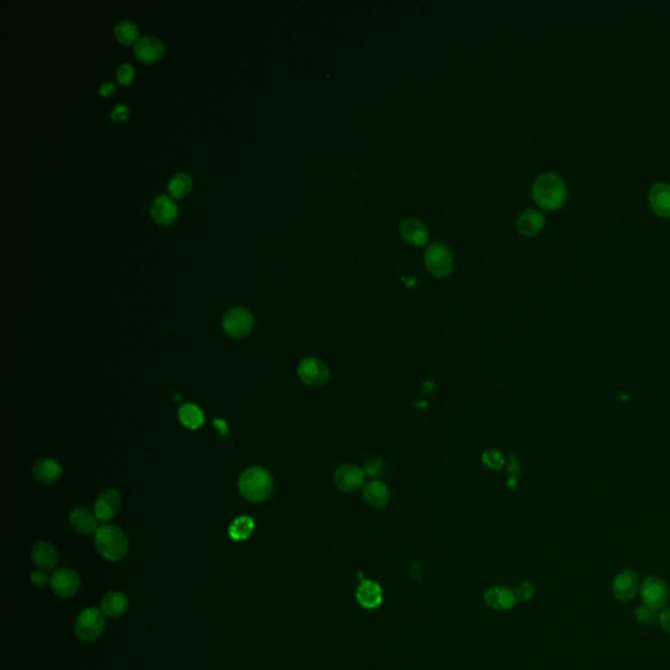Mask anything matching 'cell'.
I'll list each match as a JSON object with an SVG mask.
<instances>
[{
	"mask_svg": "<svg viewBox=\"0 0 670 670\" xmlns=\"http://www.w3.org/2000/svg\"><path fill=\"white\" fill-rule=\"evenodd\" d=\"M640 597L644 606L651 610H662L669 603L670 590L667 583L657 576H647L640 587Z\"/></svg>",
	"mask_w": 670,
	"mask_h": 670,
	"instance_id": "5",
	"label": "cell"
},
{
	"mask_svg": "<svg viewBox=\"0 0 670 670\" xmlns=\"http://www.w3.org/2000/svg\"><path fill=\"white\" fill-rule=\"evenodd\" d=\"M424 266L432 277L448 278L455 268L451 249L442 242H432L424 253Z\"/></svg>",
	"mask_w": 670,
	"mask_h": 670,
	"instance_id": "4",
	"label": "cell"
},
{
	"mask_svg": "<svg viewBox=\"0 0 670 670\" xmlns=\"http://www.w3.org/2000/svg\"><path fill=\"white\" fill-rule=\"evenodd\" d=\"M139 34V29L130 20H121L114 27V37L123 45L133 43Z\"/></svg>",
	"mask_w": 670,
	"mask_h": 670,
	"instance_id": "28",
	"label": "cell"
},
{
	"mask_svg": "<svg viewBox=\"0 0 670 670\" xmlns=\"http://www.w3.org/2000/svg\"><path fill=\"white\" fill-rule=\"evenodd\" d=\"M105 629V618L102 610L89 607L83 610L75 622V632L83 642L97 640Z\"/></svg>",
	"mask_w": 670,
	"mask_h": 670,
	"instance_id": "6",
	"label": "cell"
},
{
	"mask_svg": "<svg viewBox=\"0 0 670 670\" xmlns=\"http://www.w3.org/2000/svg\"><path fill=\"white\" fill-rule=\"evenodd\" d=\"M32 561L42 570H53L58 562L56 550L49 542H37L32 549Z\"/></svg>",
	"mask_w": 670,
	"mask_h": 670,
	"instance_id": "22",
	"label": "cell"
},
{
	"mask_svg": "<svg viewBox=\"0 0 670 670\" xmlns=\"http://www.w3.org/2000/svg\"><path fill=\"white\" fill-rule=\"evenodd\" d=\"M97 552L109 562H118L129 551V539L117 525H104L94 533Z\"/></svg>",
	"mask_w": 670,
	"mask_h": 670,
	"instance_id": "3",
	"label": "cell"
},
{
	"mask_svg": "<svg viewBox=\"0 0 670 670\" xmlns=\"http://www.w3.org/2000/svg\"><path fill=\"white\" fill-rule=\"evenodd\" d=\"M255 532V521L249 516L237 517L232 525L229 526V537L233 541H245L253 534Z\"/></svg>",
	"mask_w": 670,
	"mask_h": 670,
	"instance_id": "26",
	"label": "cell"
},
{
	"mask_svg": "<svg viewBox=\"0 0 670 670\" xmlns=\"http://www.w3.org/2000/svg\"><path fill=\"white\" fill-rule=\"evenodd\" d=\"M515 592V596H516V600L520 601V603H528L530 601L534 594H536V587L532 584V583H521L516 587V590H513Z\"/></svg>",
	"mask_w": 670,
	"mask_h": 670,
	"instance_id": "29",
	"label": "cell"
},
{
	"mask_svg": "<svg viewBox=\"0 0 670 670\" xmlns=\"http://www.w3.org/2000/svg\"><path fill=\"white\" fill-rule=\"evenodd\" d=\"M113 91H114V84L111 81H104L100 85V94L102 96H109V94H113Z\"/></svg>",
	"mask_w": 670,
	"mask_h": 670,
	"instance_id": "36",
	"label": "cell"
},
{
	"mask_svg": "<svg viewBox=\"0 0 670 670\" xmlns=\"http://www.w3.org/2000/svg\"><path fill=\"white\" fill-rule=\"evenodd\" d=\"M365 479L364 470L355 465H342L334 473V483L343 493H356L362 490Z\"/></svg>",
	"mask_w": 670,
	"mask_h": 670,
	"instance_id": "11",
	"label": "cell"
},
{
	"mask_svg": "<svg viewBox=\"0 0 670 670\" xmlns=\"http://www.w3.org/2000/svg\"><path fill=\"white\" fill-rule=\"evenodd\" d=\"M355 596H356L358 603L367 610L377 609L384 601L382 588L377 581H374V580H363L360 581Z\"/></svg>",
	"mask_w": 670,
	"mask_h": 670,
	"instance_id": "14",
	"label": "cell"
},
{
	"mask_svg": "<svg viewBox=\"0 0 670 670\" xmlns=\"http://www.w3.org/2000/svg\"><path fill=\"white\" fill-rule=\"evenodd\" d=\"M658 623L670 635V607H665L658 613Z\"/></svg>",
	"mask_w": 670,
	"mask_h": 670,
	"instance_id": "35",
	"label": "cell"
},
{
	"mask_svg": "<svg viewBox=\"0 0 670 670\" xmlns=\"http://www.w3.org/2000/svg\"><path fill=\"white\" fill-rule=\"evenodd\" d=\"M640 580L634 570H623L613 583V594L620 603H630L640 593Z\"/></svg>",
	"mask_w": 670,
	"mask_h": 670,
	"instance_id": "9",
	"label": "cell"
},
{
	"mask_svg": "<svg viewBox=\"0 0 670 670\" xmlns=\"http://www.w3.org/2000/svg\"><path fill=\"white\" fill-rule=\"evenodd\" d=\"M151 215L158 223H160L162 226H168L177 217L178 207L171 195L161 194L152 202Z\"/></svg>",
	"mask_w": 670,
	"mask_h": 670,
	"instance_id": "16",
	"label": "cell"
},
{
	"mask_svg": "<svg viewBox=\"0 0 670 670\" xmlns=\"http://www.w3.org/2000/svg\"><path fill=\"white\" fill-rule=\"evenodd\" d=\"M483 600L490 609L497 612L510 610L515 606V603H517L515 592L508 590L504 585H494L488 588L484 592Z\"/></svg>",
	"mask_w": 670,
	"mask_h": 670,
	"instance_id": "13",
	"label": "cell"
},
{
	"mask_svg": "<svg viewBox=\"0 0 670 670\" xmlns=\"http://www.w3.org/2000/svg\"><path fill=\"white\" fill-rule=\"evenodd\" d=\"M134 78V67L130 63H122L117 69V79L121 84H129Z\"/></svg>",
	"mask_w": 670,
	"mask_h": 670,
	"instance_id": "31",
	"label": "cell"
},
{
	"mask_svg": "<svg viewBox=\"0 0 670 670\" xmlns=\"http://www.w3.org/2000/svg\"><path fill=\"white\" fill-rule=\"evenodd\" d=\"M63 473L59 462L52 458H43L33 466V477L36 481L45 484L56 482Z\"/></svg>",
	"mask_w": 670,
	"mask_h": 670,
	"instance_id": "21",
	"label": "cell"
},
{
	"mask_svg": "<svg viewBox=\"0 0 670 670\" xmlns=\"http://www.w3.org/2000/svg\"><path fill=\"white\" fill-rule=\"evenodd\" d=\"M193 182L190 175L185 173H177L173 175L168 184V191L172 198H181L185 197L188 191L191 190Z\"/></svg>",
	"mask_w": 670,
	"mask_h": 670,
	"instance_id": "27",
	"label": "cell"
},
{
	"mask_svg": "<svg viewBox=\"0 0 670 670\" xmlns=\"http://www.w3.org/2000/svg\"><path fill=\"white\" fill-rule=\"evenodd\" d=\"M384 471V464L378 460H371L367 465H365V470L364 473L369 477H377L380 475L381 473Z\"/></svg>",
	"mask_w": 670,
	"mask_h": 670,
	"instance_id": "32",
	"label": "cell"
},
{
	"mask_svg": "<svg viewBox=\"0 0 670 670\" xmlns=\"http://www.w3.org/2000/svg\"><path fill=\"white\" fill-rule=\"evenodd\" d=\"M648 201L655 214L662 217L670 216V185L665 182H657L649 188Z\"/></svg>",
	"mask_w": 670,
	"mask_h": 670,
	"instance_id": "17",
	"label": "cell"
},
{
	"mask_svg": "<svg viewBox=\"0 0 670 670\" xmlns=\"http://www.w3.org/2000/svg\"><path fill=\"white\" fill-rule=\"evenodd\" d=\"M517 230L525 237H534L545 227V216L537 210H525L517 217Z\"/></svg>",
	"mask_w": 670,
	"mask_h": 670,
	"instance_id": "18",
	"label": "cell"
},
{
	"mask_svg": "<svg viewBox=\"0 0 670 670\" xmlns=\"http://www.w3.org/2000/svg\"><path fill=\"white\" fill-rule=\"evenodd\" d=\"M178 418L181 423L190 429H201L204 423V415L201 409L193 403L182 404L178 410Z\"/></svg>",
	"mask_w": 670,
	"mask_h": 670,
	"instance_id": "25",
	"label": "cell"
},
{
	"mask_svg": "<svg viewBox=\"0 0 670 670\" xmlns=\"http://www.w3.org/2000/svg\"><path fill=\"white\" fill-rule=\"evenodd\" d=\"M255 317L248 309L236 307L226 312L223 317V329L230 338L240 339L252 333Z\"/></svg>",
	"mask_w": 670,
	"mask_h": 670,
	"instance_id": "7",
	"label": "cell"
},
{
	"mask_svg": "<svg viewBox=\"0 0 670 670\" xmlns=\"http://www.w3.org/2000/svg\"><path fill=\"white\" fill-rule=\"evenodd\" d=\"M30 580L37 587H45L47 583H50V577L45 572V570H36V571H33L30 574Z\"/></svg>",
	"mask_w": 670,
	"mask_h": 670,
	"instance_id": "33",
	"label": "cell"
},
{
	"mask_svg": "<svg viewBox=\"0 0 670 670\" xmlns=\"http://www.w3.org/2000/svg\"><path fill=\"white\" fill-rule=\"evenodd\" d=\"M635 618H636L638 622L644 623V625H655V623H658V614H657V612L648 609L644 605L639 606L635 610Z\"/></svg>",
	"mask_w": 670,
	"mask_h": 670,
	"instance_id": "30",
	"label": "cell"
},
{
	"mask_svg": "<svg viewBox=\"0 0 670 670\" xmlns=\"http://www.w3.org/2000/svg\"><path fill=\"white\" fill-rule=\"evenodd\" d=\"M127 607L129 600L121 592H110L101 601V610L107 617H121L127 612Z\"/></svg>",
	"mask_w": 670,
	"mask_h": 670,
	"instance_id": "23",
	"label": "cell"
},
{
	"mask_svg": "<svg viewBox=\"0 0 670 670\" xmlns=\"http://www.w3.org/2000/svg\"><path fill=\"white\" fill-rule=\"evenodd\" d=\"M135 55L147 63L158 61L164 53V45L159 39L153 36L142 37L135 42Z\"/></svg>",
	"mask_w": 670,
	"mask_h": 670,
	"instance_id": "19",
	"label": "cell"
},
{
	"mask_svg": "<svg viewBox=\"0 0 670 670\" xmlns=\"http://www.w3.org/2000/svg\"><path fill=\"white\" fill-rule=\"evenodd\" d=\"M69 521L71 525L83 534H92L97 532V517L92 512L76 508L72 510L69 515Z\"/></svg>",
	"mask_w": 670,
	"mask_h": 670,
	"instance_id": "24",
	"label": "cell"
},
{
	"mask_svg": "<svg viewBox=\"0 0 670 670\" xmlns=\"http://www.w3.org/2000/svg\"><path fill=\"white\" fill-rule=\"evenodd\" d=\"M297 375L305 385L317 388L325 385L329 381L330 369L320 359L307 358L300 363L297 368Z\"/></svg>",
	"mask_w": 670,
	"mask_h": 670,
	"instance_id": "8",
	"label": "cell"
},
{
	"mask_svg": "<svg viewBox=\"0 0 670 670\" xmlns=\"http://www.w3.org/2000/svg\"><path fill=\"white\" fill-rule=\"evenodd\" d=\"M50 587L58 597L71 598L79 590L80 579L69 568H59L50 576Z\"/></svg>",
	"mask_w": 670,
	"mask_h": 670,
	"instance_id": "10",
	"label": "cell"
},
{
	"mask_svg": "<svg viewBox=\"0 0 670 670\" xmlns=\"http://www.w3.org/2000/svg\"><path fill=\"white\" fill-rule=\"evenodd\" d=\"M239 490L248 501L262 503L271 495L274 479L268 470L252 466L242 471L239 479Z\"/></svg>",
	"mask_w": 670,
	"mask_h": 670,
	"instance_id": "2",
	"label": "cell"
},
{
	"mask_svg": "<svg viewBox=\"0 0 670 670\" xmlns=\"http://www.w3.org/2000/svg\"><path fill=\"white\" fill-rule=\"evenodd\" d=\"M365 501L376 510H384L388 506L390 494L385 483L372 481L363 487Z\"/></svg>",
	"mask_w": 670,
	"mask_h": 670,
	"instance_id": "20",
	"label": "cell"
},
{
	"mask_svg": "<svg viewBox=\"0 0 670 670\" xmlns=\"http://www.w3.org/2000/svg\"><path fill=\"white\" fill-rule=\"evenodd\" d=\"M121 506V495L117 490L109 488L97 497L94 503V515L100 521L111 520Z\"/></svg>",
	"mask_w": 670,
	"mask_h": 670,
	"instance_id": "12",
	"label": "cell"
},
{
	"mask_svg": "<svg viewBox=\"0 0 670 670\" xmlns=\"http://www.w3.org/2000/svg\"><path fill=\"white\" fill-rule=\"evenodd\" d=\"M400 233L403 241L413 246H424L429 239V229L418 219L407 217L400 224Z\"/></svg>",
	"mask_w": 670,
	"mask_h": 670,
	"instance_id": "15",
	"label": "cell"
},
{
	"mask_svg": "<svg viewBox=\"0 0 670 670\" xmlns=\"http://www.w3.org/2000/svg\"><path fill=\"white\" fill-rule=\"evenodd\" d=\"M567 194L565 182L555 173H542L532 185V197L537 206L548 211L561 208L567 199Z\"/></svg>",
	"mask_w": 670,
	"mask_h": 670,
	"instance_id": "1",
	"label": "cell"
},
{
	"mask_svg": "<svg viewBox=\"0 0 670 670\" xmlns=\"http://www.w3.org/2000/svg\"><path fill=\"white\" fill-rule=\"evenodd\" d=\"M129 113H130L129 107L125 104H120V105L113 107L110 116H111V120H114V121H123L129 117Z\"/></svg>",
	"mask_w": 670,
	"mask_h": 670,
	"instance_id": "34",
	"label": "cell"
}]
</instances>
